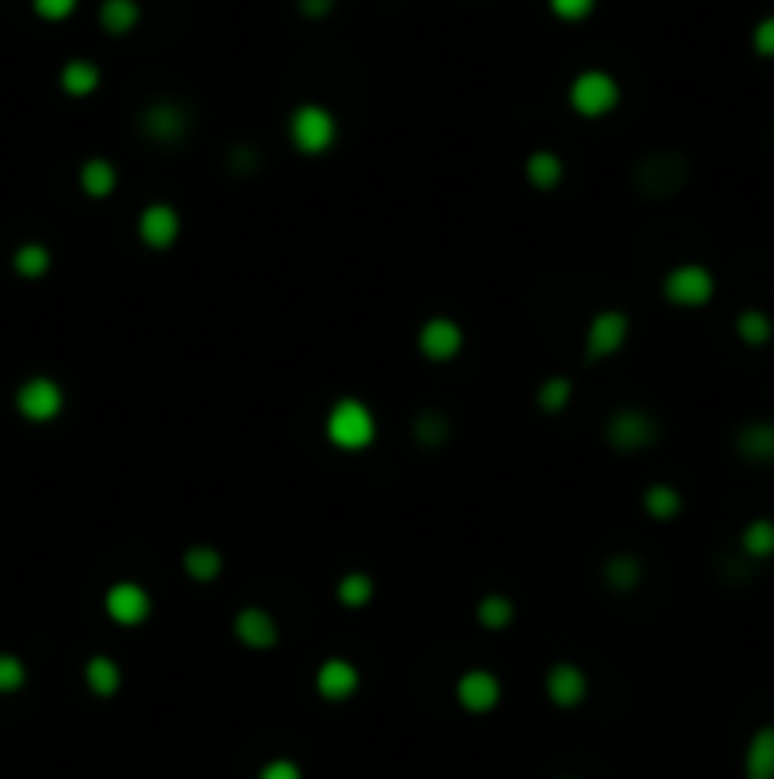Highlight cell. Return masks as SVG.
Returning <instances> with one entry per match:
<instances>
[{
	"label": "cell",
	"mask_w": 774,
	"mask_h": 779,
	"mask_svg": "<svg viewBox=\"0 0 774 779\" xmlns=\"http://www.w3.org/2000/svg\"><path fill=\"white\" fill-rule=\"evenodd\" d=\"M687 179H691V160L684 157V152H673V149H657L649 152L645 160L634 164V191L642 194V199H653V202H665L679 194L687 186Z\"/></svg>",
	"instance_id": "obj_1"
},
{
	"label": "cell",
	"mask_w": 774,
	"mask_h": 779,
	"mask_svg": "<svg viewBox=\"0 0 774 779\" xmlns=\"http://www.w3.org/2000/svg\"><path fill=\"white\" fill-rule=\"evenodd\" d=\"M357 684H361V673L346 662V658H326V662L320 665V673H315V689H320V696L334 700V704L354 696Z\"/></svg>",
	"instance_id": "obj_16"
},
{
	"label": "cell",
	"mask_w": 774,
	"mask_h": 779,
	"mask_svg": "<svg viewBox=\"0 0 774 779\" xmlns=\"http://www.w3.org/2000/svg\"><path fill=\"white\" fill-rule=\"evenodd\" d=\"M99 23L107 34H129L141 23V4H137V0H103Z\"/></svg>",
	"instance_id": "obj_20"
},
{
	"label": "cell",
	"mask_w": 774,
	"mask_h": 779,
	"mask_svg": "<svg viewBox=\"0 0 774 779\" xmlns=\"http://www.w3.org/2000/svg\"><path fill=\"white\" fill-rule=\"evenodd\" d=\"M645 513L657 521H673L684 513V494L668 483H653L649 491H645Z\"/></svg>",
	"instance_id": "obj_27"
},
{
	"label": "cell",
	"mask_w": 774,
	"mask_h": 779,
	"mask_svg": "<svg viewBox=\"0 0 774 779\" xmlns=\"http://www.w3.org/2000/svg\"><path fill=\"white\" fill-rule=\"evenodd\" d=\"M604 581L612 589H634L642 581V563L634 555H615L604 567Z\"/></svg>",
	"instance_id": "obj_30"
},
{
	"label": "cell",
	"mask_w": 774,
	"mask_h": 779,
	"mask_svg": "<svg viewBox=\"0 0 774 779\" xmlns=\"http://www.w3.org/2000/svg\"><path fill=\"white\" fill-rule=\"evenodd\" d=\"M179 233H183V221H179V213L171 210L168 202H152L149 210L137 217V236H141L144 247L168 252V247H175Z\"/></svg>",
	"instance_id": "obj_11"
},
{
	"label": "cell",
	"mask_w": 774,
	"mask_h": 779,
	"mask_svg": "<svg viewBox=\"0 0 774 779\" xmlns=\"http://www.w3.org/2000/svg\"><path fill=\"white\" fill-rule=\"evenodd\" d=\"M221 567H225V559H221V552L209 544H194L191 552L183 555V570L194 581H213L221 575Z\"/></svg>",
	"instance_id": "obj_24"
},
{
	"label": "cell",
	"mask_w": 774,
	"mask_h": 779,
	"mask_svg": "<svg viewBox=\"0 0 774 779\" xmlns=\"http://www.w3.org/2000/svg\"><path fill=\"white\" fill-rule=\"evenodd\" d=\"M300 12L308 15V20H323V15L334 12V0H297Z\"/></svg>",
	"instance_id": "obj_39"
},
{
	"label": "cell",
	"mask_w": 774,
	"mask_h": 779,
	"mask_svg": "<svg viewBox=\"0 0 774 779\" xmlns=\"http://www.w3.org/2000/svg\"><path fill=\"white\" fill-rule=\"evenodd\" d=\"M744 779H774V726H760L748 741Z\"/></svg>",
	"instance_id": "obj_18"
},
{
	"label": "cell",
	"mask_w": 774,
	"mask_h": 779,
	"mask_svg": "<svg viewBox=\"0 0 774 779\" xmlns=\"http://www.w3.org/2000/svg\"><path fill=\"white\" fill-rule=\"evenodd\" d=\"M547 696L555 707H578L589 696V681H584V673L573 662H558L547 673Z\"/></svg>",
	"instance_id": "obj_15"
},
{
	"label": "cell",
	"mask_w": 774,
	"mask_h": 779,
	"mask_svg": "<svg viewBox=\"0 0 774 779\" xmlns=\"http://www.w3.org/2000/svg\"><path fill=\"white\" fill-rule=\"evenodd\" d=\"M570 107L581 118H604L619 107V81L604 68H584L570 84Z\"/></svg>",
	"instance_id": "obj_4"
},
{
	"label": "cell",
	"mask_w": 774,
	"mask_h": 779,
	"mask_svg": "<svg viewBox=\"0 0 774 779\" xmlns=\"http://www.w3.org/2000/svg\"><path fill=\"white\" fill-rule=\"evenodd\" d=\"M62 88H65V96H76V99L92 96V92L99 88V65L96 62H84V57L68 62L62 68Z\"/></svg>",
	"instance_id": "obj_22"
},
{
	"label": "cell",
	"mask_w": 774,
	"mask_h": 779,
	"mask_svg": "<svg viewBox=\"0 0 774 779\" xmlns=\"http://www.w3.org/2000/svg\"><path fill=\"white\" fill-rule=\"evenodd\" d=\"M28 684V665L15 654H0V696H12Z\"/></svg>",
	"instance_id": "obj_33"
},
{
	"label": "cell",
	"mask_w": 774,
	"mask_h": 779,
	"mask_svg": "<svg viewBox=\"0 0 774 779\" xmlns=\"http://www.w3.org/2000/svg\"><path fill=\"white\" fill-rule=\"evenodd\" d=\"M752 50L760 57H774V15H763L752 31Z\"/></svg>",
	"instance_id": "obj_37"
},
{
	"label": "cell",
	"mask_w": 774,
	"mask_h": 779,
	"mask_svg": "<svg viewBox=\"0 0 774 779\" xmlns=\"http://www.w3.org/2000/svg\"><path fill=\"white\" fill-rule=\"evenodd\" d=\"M550 4V12L558 15V20H566V23H581V20H589L592 15V8H596V0H547Z\"/></svg>",
	"instance_id": "obj_34"
},
{
	"label": "cell",
	"mask_w": 774,
	"mask_h": 779,
	"mask_svg": "<svg viewBox=\"0 0 774 779\" xmlns=\"http://www.w3.org/2000/svg\"><path fill=\"white\" fill-rule=\"evenodd\" d=\"M373 578L365 575V570H354V575L342 578L338 586V601L346 605V609H365L368 601H373Z\"/></svg>",
	"instance_id": "obj_31"
},
{
	"label": "cell",
	"mask_w": 774,
	"mask_h": 779,
	"mask_svg": "<svg viewBox=\"0 0 774 779\" xmlns=\"http://www.w3.org/2000/svg\"><path fill=\"white\" fill-rule=\"evenodd\" d=\"M84 681H88V689L96 692L99 700H110L118 689H122V670H118L115 658L96 654L88 665H84Z\"/></svg>",
	"instance_id": "obj_19"
},
{
	"label": "cell",
	"mask_w": 774,
	"mask_h": 779,
	"mask_svg": "<svg viewBox=\"0 0 774 779\" xmlns=\"http://www.w3.org/2000/svg\"><path fill=\"white\" fill-rule=\"evenodd\" d=\"M418 350L429 358V362H452L455 354L463 350V331L460 323L449 320V316H433V320L421 323L418 331Z\"/></svg>",
	"instance_id": "obj_9"
},
{
	"label": "cell",
	"mask_w": 774,
	"mask_h": 779,
	"mask_svg": "<svg viewBox=\"0 0 774 779\" xmlns=\"http://www.w3.org/2000/svg\"><path fill=\"white\" fill-rule=\"evenodd\" d=\"M665 301L676 308H702L713 301V274L702 267V263H684V267H673L665 274Z\"/></svg>",
	"instance_id": "obj_5"
},
{
	"label": "cell",
	"mask_w": 774,
	"mask_h": 779,
	"mask_svg": "<svg viewBox=\"0 0 774 779\" xmlns=\"http://www.w3.org/2000/svg\"><path fill=\"white\" fill-rule=\"evenodd\" d=\"M528 183L539 186V191H555L558 183H562V157H555V152L539 149L528 157Z\"/></svg>",
	"instance_id": "obj_25"
},
{
	"label": "cell",
	"mask_w": 774,
	"mask_h": 779,
	"mask_svg": "<svg viewBox=\"0 0 774 779\" xmlns=\"http://www.w3.org/2000/svg\"><path fill=\"white\" fill-rule=\"evenodd\" d=\"M774 335V323L767 312H760V308H744L741 316H737V339L744 342V346H767Z\"/></svg>",
	"instance_id": "obj_26"
},
{
	"label": "cell",
	"mask_w": 774,
	"mask_h": 779,
	"mask_svg": "<svg viewBox=\"0 0 774 779\" xmlns=\"http://www.w3.org/2000/svg\"><path fill=\"white\" fill-rule=\"evenodd\" d=\"M626 335H631V320H626L623 312H615V308L596 312L589 323V335H584V358H589V362H600V358L619 354Z\"/></svg>",
	"instance_id": "obj_8"
},
{
	"label": "cell",
	"mask_w": 774,
	"mask_h": 779,
	"mask_svg": "<svg viewBox=\"0 0 774 779\" xmlns=\"http://www.w3.org/2000/svg\"><path fill=\"white\" fill-rule=\"evenodd\" d=\"M455 700H460L463 712L486 715V712H494V707L502 704V684H497L494 673L471 670V673H463L460 684H455Z\"/></svg>",
	"instance_id": "obj_12"
},
{
	"label": "cell",
	"mask_w": 774,
	"mask_h": 779,
	"mask_svg": "<svg viewBox=\"0 0 774 779\" xmlns=\"http://www.w3.org/2000/svg\"><path fill=\"white\" fill-rule=\"evenodd\" d=\"M141 130L157 145H175V141H183L186 130H191V115H186L179 103L160 99L141 115Z\"/></svg>",
	"instance_id": "obj_10"
},
{
	"label": "cell",
	"mask_w": 774,
	"mask_h": 779,
	"mask_svg": "<svg viewBox=\"0 0 774 779\" xmlns=\"http://www.w3.org/2000/svg\"><path fill=\"white\" fill-rule=\"evenodd\" d=\"M65 407V392L57 381H50V376H31V381L20 384V392H15V410H20L28 423H50V418H57Z\"/></svg>",
	"instance_id": "obj_6"
},
{
	"label": "cell",
	"mask_w": 774,
	"mask_h": 779,
	"mask_svg": "<svg viewBox=\"0 0 774 779\" xmlns=\"http://www.w3.org/2000/svg\"><path fill=\"white\" fill-rule=\"evenodd\" d=\"M604 434L619 452H638V449H649V445L660 438V426L653 415L631 407V410H615V415L608 418Z\"/></svg>",
	"instance_id": "obj_7"
},
{
	"label": "cell",
	"mask_w": 774,
	"mask_h": 779,
	"mask_svg": "<svg viewBox=\"0 0 774 779\" xmlns=\"http://www.w3.org/2000/svg\"><path fill=\"white\" fill-rule=\"evenodd\" d=\"M415 438L421 445H441L444 438H449V423H444L441 415H421L415 423Z\"/></svg>",
	"instance_id": "obj_35"
},
{
	"label": "cell",
	"mask_w": 774,
	"mask_h": 779,
	"mask_svg": "<svg viewBox=\"0 0 774 779\" xmlns=\"http://www.w3.org/2000/svg\"><path fill=\"white\" fill-rule=\"evenodd\" d=\"M289 137L304 157H323L338 137V122L320 103H300L289 115Z\"/></svg>",
	"instance_id": "obj_3"
},
{
	"label": "cell",
	"mask_w": 774,
	"mask_h": 779,
	"mask_svg": "<svg viewBox=\"0 0 774 779\" xmlns=\"http://www.w3.org/2000/svg\"><path fill=\"white\" fill-rule=\"evenodd\" d=\"M741 552L752 555V559H771L774 555V521L771 517L748 521L744 533H741Z\"/></svg>",
	"instance_id": "obj_23"
},
{
	"label": "cell",
	"mask_w": 774,
	"mask_h": 779,
	"mask_svg": "<svg viewBox=\"0 0 774 779\" xmlns=\"http://www.w3.org/2000/svg\"><path fill=\"white\" fill-rule=\"evenodd\" d=\"M737 452L748 465L774 468V418H755L737 430Z\"/></svg>",
	"instance_id": "obj_14"
},
{
	"label": "cell",
	"mask_w": 774,
	"mask_h": 779,
	"mask_svg": "<svg viewBox=\"0 0 774 779\" xmlns=\"http://www.w3.org/2000/svg\"><path fill=\"white\" fill-rule=\"evenodd\" d=\"M103 605H107L110 620L126 623V628L149 620V612H152V597L144 594L141 586H133V581H118V586H110L107 597H103Z\"/></svg>",
	"instance_id": "obj_13"
},
{
	"label": "cell",
	"mask_w": 774,
	"mask_h": 779,
	"mask_svg": "<svg viewBox=\"0 0 774 779\" xmlns=\"http://www.w3.org/2000/svg\"><path fill=\"white\" fill-rule=\"evenodd\" d=\"M570 396H573V384L566 381V376H550V381L539 384L536 404L544 410H562L566 404H570Z\"/></svg>",
	"instance_id": "obj_32"
},
{
	"label": "cell",
	"mask_w": 774,
	"mask_h": 779,
	"mask_svg": "<svg viewBox=\"0 0 774 779\" xmlns=\"http://www.w3.org/2000/svg\"><path fill=\"white\" fill-rule=\"evenodd\" d=\"M232 631H236L239 643L251 647V650H266V647L278 643V623H273V616L266 609H258V605L239 612L236 623H232Z\"/></svg>",
	"instance_id": "obj_17"
},
{
	"label": "cell",
	"mask_w": 774,
	"mask_h": 779,
	"mask_svg": "<svg viewBox=\"0 0 774 779\" xmlns=\"http://www.w3.org/2000/svg\"><path fill=\"white\" fill-rule=\"evenodd\" d=\"M258 779H304V776H300V768L292 765V760L278 757V760H270L262 772H258Z\"/></svg>",
	"instance_id": "obj_38"
},
{
	"label": "cell",
	"mask_w": 774,
	"mask_h": 779,
	"mask_svg": "<svg viewBox=\"0 0 774 779\" xmlns=\"http://www.w3.org/2000/svg\"><path fill=\"white\" fill-rule=\"evenodd\" d=\"M50 247H42V244H23V247H15V255H12V270L20 274V278H42V274L50 270Z\"/></svg>",
	"instance_id": "obj_28"
},
{
	"label": "cell",
	"mask_w": 774,
	"mask_h": 779,
	"mask_svg": "<svg viewBox=\"0 0 774 779\" xmlns=\"http://www.w3.org/2000/svg\"><path fill=\"white\" fill-rule=\"evenodd\" d=\"M31 4H34V15H39V20L62 23V20H68V15L76 12V4H80V0H31Z\"/></svg>",
	"instance_id": "obj_36"
},
{
	"label": "cell",
	"mask_w": 774,
	"mask_h": 779,
	"mask_svg": "<svg viewBox=\"0 0 774 779\" xmlns=\"http://www.w3.org/2000/svg\"><path fill=\"white\" fill-rule=\"evenodd\" d=\"M326 438H331L338 449L346 452H361L368 449L376 438V418L361 399H338L326 415Z\"/></svg>",
	"instance_id": "obj_2"
},
{
	"label": "cell",
	"mask_w": 774,
	"mask_h": 779,
	"mask_svg": "<svg viewBox=\"0 0 774 779\" xmlns=\"http://www.w3.org/2000/svg\"><path fill=\"white\" fill-rule=\"evenodd\" d=\"M115 186H118V171L110 160H84L80 191L88 194V199H107V194H115Z\"/></svg>",
	"instance_id": "obj_21"
},
{
	"label": "cell",
	"mask_w": 774,
	"mask_h": 779,
	"mask_svg": "<svg viewBox=\"0 0 774 779\" xmlns=\"http://www.w3.org/2000/svg\"><path fill=\"white\" fill-rule=\"evenodd\" d=\"M513 616H516L513 601H509V597H502V594H490V597H483V601H479V623H483V628H490V631L509 628Z\"/></svg>",
	"instance_id": "obj_29"
}]
</instances>
